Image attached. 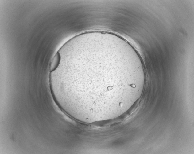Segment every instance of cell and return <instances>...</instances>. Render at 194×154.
I'll return each instance as SVG.
<instances>
[{
  "mask_svg": "<svg viewBox=\"0 0 194 154\" xmlns=\"http://www.w3.org/2000/svg\"><path fill=\"white\" fill-rule=\"evenodd\" d=\"M50 72L51 90L59 106L86 123L119 116L140 97L145 76L136 52L119 35L95 31L80 34L59 50Z\"/></svg>",
  "mask_w": 194,
  "mask_h": 154,
  "instance_id": "6da1fadb",
  "label": "cell"
},
{
  "mask_svg": "<svg viewBox=\"0 0 194 154\" xmlns=\"http://www.w3.org/2000/svg\"><path fill=\"white\" fill-rule=\"evenodd\" d=\"M60 61V56L57 52L53 57L51 62L50 67V71L55 70L58 66Z\"/></svg>",
  "mask_w": 194,
  "mask_h": 154,
  "instance_id": "7a4b0ae2",
  "label": "cell"
}]
</instances>
